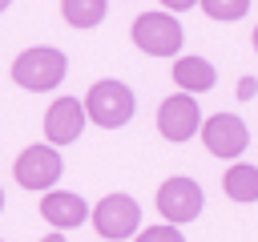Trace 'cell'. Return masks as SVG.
<instances>
[{
  "label": "cell",
  "mask_w": 258,
  "mask_h": 242,
  "mask_svg": "<svg viewBox=\"0 0 258 242\" xmlns=\"http://www.w3.org/2000/svg\"><path fill=\"white\" fill-rule=\"evenodd\" d=\"M198 129H202V109H198V101L189 93H173V97L161 101V109H157V133L165 141H189Z\"/></svg>",
  "instance_id": "7"
},
{
  "label": "cell",
  "mask_w": 258,
  "mask_h": 242,
  "mask_svg": "<svg viewBox=\"0 0 258 242\" xmlns=\"http://www.w3.org/2000/svg\"><path fill=\"white\" fill-rule=\"evenodd\" d=\"M161 4H165L169 12H185V8H194L198 0H161Z\"/></svg>",
  "instance_id": "17"
},
{
  "label": "cell",
  "mask_w": 258,
  "mask_h": 242,
  "mask_svg": "<svg viewBox=\"0 0 258 242\" xmlns=\"http://www.w3.org/2000/svg\"><path fill=\"white\" fill-rule=\"evenodd\" d=\"M69 73V56L52 44H36V48H24L16 60H12V81L28 93H48L64 81Z\"/></svg>",
  "instance_id": "1"
},
{
  "label": "cell",
  "mask_w": 258,
  "mask_h": 242,
  "mask_svg": "<svg viewBox=\"0 0 258 242\" xmlns=\"http://www.w3.org/2000/svg\"><path fill=\"white\" fill-rule=\"evenodd\" d=\"M206 206V194L194 177H165L157 186V210L169 226H181V222H194Z\"/></svg>",
  "instance_id": "5"
},
{
  "label": "cell",
  "mask_w": 258,
  "mask_h": 242,
  "mask_svg": "<svg viewBox=\"0 0 258 242\" xmlns=\"http://www.w3.org/2000/svg\"><path fill=\"white\" fill-rule=\"evenodd\" d=\"M137 242H185V238H181V230H177V226L161 222V226H149V230H141V234H137Z\"/></svg>",
  "instance_id": "15"
},
{
  "label": "cell",
  "mask_w": 258,
  "mask_h": 242,
  "mask_svg": "<svg viewBox=\"0 0 258 242\" xmlns=\"http://www.w3.org/2000/svg\"><path fill=\"white\" fill-rule=\"evenodd\" d=\"M64 173V157L52 145H24L12 161V177L24 190H52Z\"/></svg>",
  "instance_id": "3"
},
{
  "label": "cell",
  "mask_w": 258,
  "mask_h": 242,
  "mask_svg": "<svg viewBox=\"0 0 258 242\" xmlns=\"http://www.w3.org/2000/svg\"><path fill=\"white\" fill-rule=\"evenodd\" d=\"M81 105H85V117H89L93 125H101V129H121V125L133 117V109H137V97H133V89H129L125 81L105 77V81H97V85L89 89V97H85Z\"/></svg>",
  "instance_id": "2"
},
{
  "label": "cell",
  "mask_w": 258,
  "mask_h": 242,
  "mask_svg": "<svg viewBox=\"0 0 258 242\" xmlns=\"http://www.w3.org/2000/svg\"><path fill=\"white\" fill-rule=\"evenodd\" d=\"M254 93H258V81H254V77H242V81H238V97H242V101H250Z\"/></svg>",
  "instance_id": "16"
},
{
  "label": "cell",
  "mask_w": 258,
  "mask_h": 242,
  "mask_svg": "<svg viewBox=\"0 0 258 242\" xmlns=\"http://www.w3.org/2000/svg\"><path fill=\"white\" fill-rule=\"evenodd\" d=\"M0 210H4V190H0Z\"/></svg>",
  "instance_id": "21"
},
{
  "label": "cell",
  "mask_w": 258,
  "mask_h": 242,
  "mask_svg": "<svg viewBox=\"0 0 258 242\" xmlns=\"http://www.w3.org/2000/svg\"><path fill=\"white\" fill-rule=\"evenodd\" d=\"M254 48H258V24H254Z\"/></svg>",
  "instance_id": "20"
},
{
  "label": "cell",
  "mask_w": 258,
  "mask_h": 242,
  "mask_svg": "<svg viewBox=\"0 0 258 242\" xmlns=\"http://www.w3.org/2000/svg\"><path fill=\"white\" fill-rule=\"evenodd\" d=\"M109 12V0H60V16L73 28H97Z\"/></svg>",
  "instance_id": "13"
},
{
  "label": "cell",
  "mask_w": 258,
  "mask_h": 242,
  "mask_svg": "<svg viewBox=\"0 0 258 242\" xmlns=\"http://www.w3.org/2000/svg\"><path fill=\"white\" fill-rule=\"evenodd\" d=\"M202 141L214 157H238L250 145V129L234 113H214L210 121H202Z\"/></svg>",
  "instance_id": "8"
},
{
  "label": "cell",
  "mask_w": 258,
  "mask_h": 242,
  "mask_svg": "<svg viewBox=\"0 0 258 242\" xmlns=\"http://www.w3.org/2000/svg\"><path fill=\"white\" fill-rule=\"evenodd\" d=\"M133 44L149 56H173L181 48V24L169 12H141L133 20Z\"/></svg>",
  "instance_id": "6"
},
{
  "label": "cell",
  "mask_w": 258,
  "mask_h": 242,
  "mask_svg": "<svg viewBox=\"0 0 258 242\" xmlns=\"http://www.w3.org/2000/svg\"><path fill=\"white\" fill-rule=\"evenodd\" d=\"M93 230L101 234V238H113V242H121V238H133L137 234V226H141V206H137V198H129V194H105L97 206H93Z\"/></svg>",
  "instance_id": "4"
},
{
  "label": "cell",
  "mask_w": 258,
  "mask_h": 242,
  "mask_svg": "<svg viewBox=\"0 0 258 242\" xmlns=\"http://www.w3.org/2000/svg\"><path fill=\"white\" fill-rule=\"evenodd\" d=\"M214 81H218V69L206 60V56H177L173 60V85L181 89V93H206V89H214Z\"/></svg>",
  "instance_id": "11"
},
{
  "label": "cell",
  "mask_w": 258,
  "mask_h": 242,
  "mask_svg": "<svg viewBox=\"0 0 258 242\" xmlns=\"http://www.w3.org/2000/svg\"><path fill=\"white\" fill-rule=\"evenodd\" d=\"M8 4H12V0H0V12H4V8H8Z\"/></svg>",
  "instance_id": "19"
},
{
  "label": "cell",
  "mask_w": 258,
  "mask_h": 242,
  "mask_svg": "<svg viewBox=\"0 0 258 242\" xmlns=\"http://www.w3.org/2000/svg\"><path fill=\"white\" fill-rule=\"evenodd\" d=\"M40 218H44L56 234H64V230H73V226L89 222V206H85V198H81V194L48 190V194L40 198Z\"/></svg>",
  "instance_id": "10"
},
{
  "label": "cell",
  "mask_w": 258,
  "mask_h": 242,
  "mask_svg": "<svg viewBox=\"0 0 258 242\" xmlns=\"http://www.w3.org/2000/svg\"><path fill=\"white\" fill-rule=\"evenodd\" d=\"M40 242H64V234H56V230H52V234H44Z\"/></svg>",
  "instance_id": "18"
},
{
  "label": "cell",
  "mask_w": 258,
  "mask_h": 242,
  "mask_svg": "<svg viewBox=\"0 0 258 242\" xmlns=\"http://www.w3.org/2000/svg\"><path fill=\"white\" fill-rule=\"evenodd\" d=\"M85 105L77 101V97H56L52 105H48V113H44V137H48V145L56 149V145H73L81 133H85Z\"/></svg>",
  "instance_id": "9"
},
{
  "label": "cell",
  "mask_w": 258,
  "mask_h": 242,
  "mask_svg": "<svg viewBox=\"0 0 258 242\" xmlns=\"http://www.w3.org/2000/svg\"><path fill=\"white\" fill-rule=\"evenodd\" d=\"M222 190L230 202H258V165H250V161L230 165L222 177Z\"/></svg>",
  "instance_id": "12"
},
{
  "label": "cell",
  "mask_w": 258,
  "mask_h": 242,
  "mask_svg": "<svg viewBox=\"0 0 258 242\" xmlns=\"http://www.w3.org/2000/svg\"><path fill=\"white\" fill-rule=\"evenodd\" d=\"M250 0H202V12L210 20H242Z\"/></svg>",
  "instance_id": "14"
}]
</instances>
